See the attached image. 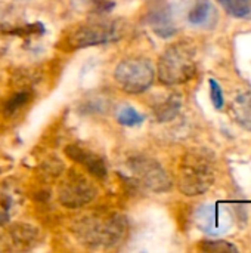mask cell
<instances>
[{"mask_svg": "<svg viewBox=\"0 0 251 253\" xmlns=\"http://www.w3.org/2000/svg\"><path fill=\"white\" fill-rule=\"evenodd\" d=\"M98 194L96 187L80 172L68 170L58 187V199L62 206L78 209L95 200Z\"/></svg>", "mask_w": 251, "mask_h": 253, "instance_id": "52a82bcc", "label": "cell"}, {"mask_svg": "<svg viewBox=\"0 0 251 253\" xmlns=\"http://www.w3.org/2000/svg\"><path fill=\"white\" fill-rule=\"evenodd\" d=\"M231 116L244 129L251 130V90L238 93L231 104Z\"/></svg>", "mask_w": 251, "mask_h": 253, "instance_id": "4fadbf2b", "label": "cell"}, {"mask_svg": "<svg viewBox=\"0 0 251 253\" xmlns=\"http://www.w3.org/2000/svg\"><path fill=\"white\" fill-rule=\"evenodd\" d=\"M114 79L121 90L138 95L148 90L155 79V71L149 59L142 56L126 58L114 70Z\"/></svg>", "mask_w": 251, "mask_h": 253, "instance_id": "5b68a950", "label": "cell"}, {"mask_svg": "<svg viewBox=\"0 0 251 253\" xmlns=\"http://www.w3.org/2000/svg\"><path fill=\"white\" fill-rule=\"evenodd\" d=\"M217 1L234 18H249L251 15V0H217Z\"/></svg>", "mask_w": 251, "mask_h": 253, "instance_id": "2e32d148", "label": "cell"}, {"mask_svg": "<svg viewBox=\"0 0 251 253\" xmlns=\"http://www.w3.org/2000/svg\"><path fill=\"white\" fill-rule=\"evenodd\" d=\"M65 154L75 163H78L81 168H84L90 175L96 176V178H105L108 173L105 160L98 156L96 153L87 150L86 147L77 145V144H71L65 148Z\"/></svg>", "mask_w": 251, "mask_h": 253, "instance_id": "7c38bea8", "label": "cell"}, {"mask_svg": "<svg viewBox=\"0 0 251 253\" xmlns=\"http://www.w3.org/2000/svg\"><path fill=\"white\" fill-rule=\"evenodd\" d=\"M180 105H182L180 95L172 93L154 107V114L160 122H170L179 114Z\"/></svg>", "mask_w": 251, "mask_h": 253, "instance_id": "9a60e30c", "label": "cell"}, {"mask_svg": "<svg viewBox=\"0 0 251 253\" xmlns=\"http://www.w3.org/2000/svg\"><path fill=\"white\" fill-rule=\"evenodd\" d=\"M33 99V92L31 89L25 87V89H21V90H16L13 92L4 102H3V107H1V113L6 116V117H12L15 116L16 113H19L25 105H28Z\"/></svg>", "mask_w": 251, "mask_h": 253, "instance_id": "5bb4252c", "label": "cell"}, {"mask_svg": "<svg viewBox=\"0 0 251 253\" xmlns=\"http://www.w3.org/2000/svg\"><path fill=\"white\" fill-rule=\"evenodd\" d=\"M72 234L86 248L111 249L127 234V219L120 213H90L77 219Z\"/></svg>", "mask_w": 251, "mask_h": 253, "instance_id": "6da1fadb", "label": "cell"}, {"mask_svg": "<svg viewBox=\"0 0 251 253\" xmlns=\"http://www.w3.org/2000/svg\"><path fill=\"white\" fill-rule=\"evenodd\" d=\"M40 239L37 227L30 224H13L0 236V251H28Z\"/></svg>", "mask_w": 251, "mask_h": 253, "instance_id": "30bf717a", "label": "cell"}, {"mask_svg": "<svg viewBox=\"0 0 251 253\" xmlns=\"http://www.w3.org/2000/svg\"><path fill=\"white\" fill-rule=\"evenodd\" d=\"M209 84H210V98H212V102H213L215 108H216V110H222L223 105H225L222 86H220L215 79H210V80H209Z\"/></svg>", "mask_w": 251, "mask_h": 253, "instance_id": "d6986e66", "label": "cell"}, {"mask_svg": "<svg viewBox=\"0 0 251 253\" xmlns=\"http://www.w3.org/2000/svg\"><path fill=\"white\" fill-rule=\"evenodd\" d=\"M201 249L204 252H216V253H223V252H238L237 246H234L229 242L225 240H207L201 245Z\"/></svg>", "mask_w": 251, "mask_h": 253, "instance_id": "ac0fdd59", "label": "cell"}, {"mask_svg": "<svg viewBox=\"0 0 251 253\" xmlns=\"http://www.w3.org/2000/svg\"><path fill=\"white\" fill-rule=\"evenodd\" d=\"M185 18L194 27L213 28L217 22V10L210 0H183Z\"/></svg>", "mask_w": 251, "mask_h": 253, "instance_id": "8fae6325", "label": "cell"}, {"mask_svg": "<svg viewBox=\"0 0 251 253\" xmlns=\"http://www.w3.org/2000/svg\"><path fill=\"white\" fill-rule=\"evenodd\" d=\"M197 73L195 50L186 42H179L169 46L158 59L157 76L166 86L186 83Z\"/></svg>", "mask_w": 251, "mask_h": 253, "instance_id": "3957f363", "label": "cell"}, {"mask_svg": "<svg viewBox=\"0 0 251 253\" xmlns=\"http://www.w3.org/2000/svg\"><path fill=\"white\" fill-rule=\"evenodd\" d=\"M126 31L121 19H112L105 16H95L71 27L62 40L67 50H77L89 46H98L117 42Z\"/></svg>", "mask_w": 251, "mask_h": 253, "instance_id": "7a4b0ae2", "label": "cell"}, {"mask_svg": "<svg viewBox=\"0 0 251 253\" xmlns=\"http://www.w3.org/2000/svg\"><path fill=\"white\" fill-rule=\"evenodd\" d=\"M215 181L213 159L206 151H189L178 170V187L185 196L204 194Z\"/></svg>", "mask_w": 251, "mask_h": 253, "instance_id": "277c9868", "label": "cell"}, {"mask_svg": "<svg viewBox=\"0 0 251 253\" xmlns=\"http://www.w3.org/2000/svg\"><path fill=\"white\" fill-rule=\"evenodd\" d=\"M194 221L201 231L210 236H219L232 227L234 219L231 211L223 205H203L197 209Z\"/></svg>", "mask_w": 251, "mask_h": 253, "instance_id": "ba28073f", "label": "cell"}, {"mask_svg": "<svg viewBox=\"0 0 251 253\" xmlns=\"http://www.w3.org/2000/svg\"><path fill=\"white\" fill-rule=\"evenodd\" d=\"M143 119H145V117H143L138 110H135V108L130 107V105H123V107L118 110V113H117V120H118V123L123 125V126H127V127H133V126L141 125V123L143 122Z\"/></svg>", "mask_w": 251, "mask_h": 253, "instance_id": "e0dca14e", "label": "cell"}, {"mask_svg": "<svg viewBox=\"0 0 251 253\" xmlns=\"http://www.w3.org/2000/svg\"><path fill=\"white\" fill-rule=\"evenodd\" d=\"M127 170L135 184L152 193H164L170 190L172 181L164 168L151 157L133 156L127 160Z\"/></svg>", "mask_w": 251, "mask_h": 253, "instance_id": "8992f818", "label": "cell"}, {"mask_svg": "<svg viewBox=\"0 0 251 253\" xmlns=\"http://www.w3.org/2000/svg\"><path fill=\"white\" fill-rule=\"evenodd\" d=\"M145 22L163 39H169L178 31L173 19V9L167 0H151L145 12Z\"/></svg>", "mask_w": 251, "mask_h": 253, "instance_id": "9c48e42d", "label": "cell"}]
</instances>
